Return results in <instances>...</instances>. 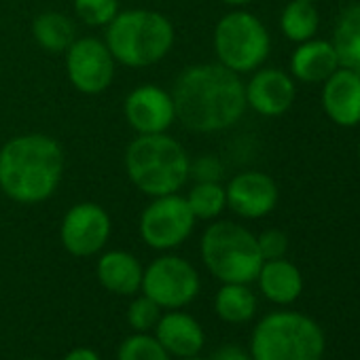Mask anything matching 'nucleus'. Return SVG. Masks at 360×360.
<instances>
[{
	"label": "nucleus",
	"instance_id": "obj_1",
	"mask_svg": "<svg viewBox=\"0 0 360 360\" xmlns=\"http://www.w3.org/2000/svg\"><path fill=\"white\" fill-rule=\"evenodd\" d=\"M169 91L176 123L193 134L231 129L248 108L244 81L219 62H202L183 68Z\"/></svg>",
	"mask_w": 360,
	"mask_h": 360
},
{
	"label": "nucleus",
	"instance_id": "obj_2",
	"mask_svg": "<svg viewBox=\"0 0 360 360\" xmlns=\"http://www.w3.org/2000/svg\"><path fill=\"white\" fill-rule=\"evenodd\" d=\"M66 169V153L58 138L28 131L0 146V193L20 206H39L51 200Z\"/></svg>",
	"mask_w": 360,
	"mask_h": 360
},
{
	"label": "nucleus",
	"instance_id": "obj_3",
	"mask_svg": "<svg viewBox=\"0 0 360 360\" xmlns=\"http://www.w3.org/2000/svg\"><path fill=\"white\" fill-rule=\"evenodd\" d=\"M123 167L129 183L146 198L183 193L191 180V155L167 131L136 136L125 148Z\"/></svg>",
	"mask_w": 360,
	"mask_h": 360
},
{
	"label": "nucleus",
	"instance_id": "obj_4",
	"mask_svg": "<svg viewBox=\"0 0 360 360\" xmlns=\"http://www.w3.org/2000/svg\"><path fill=\"white\" fill-rule=\"evenodd\" d=\"M104 43L115 62L140 70L163 62L176 45L172 20L153 9H121L104 28Z\"/></svg>",
	"mask_w": 360,
	"mask_h": 360
},
{
	"label": "nucleus",
	"instance_id": "obj_5",
	"mask_svg": "<svg viewBox=\"0 0 360 360\" xmlns=\"http://www.w3.org/2000/svg\"><path fill=\"white\" fill-rule=\"evenodd\" d=\"M200 252L208 271L223 284H250L263 265L257 236L233 221H212L202 236Z\"/></svg>",
	"mask_w": 360,
	"mask_h": 360
},
{
	"label": "nucleus",
	"instance_id": "obj_6",
	"mask_svg": "<svg viewBox=\"0 0 360 360\" xmlns=\"http://www.w3.org/2000/svg\"><path fill=\"white\" fill-rule=\"evenodd\" d=\"M324 333L316 320L299 311H274L265 316L250 341L252 360H322Z\"/></svg>",
	"mask_w": 360,
	"mask_h": 360
},
{
	"label": "nucleus",
	"instance_id": "obj_7",
	"mask_svg": "<svg viewBox=\"0 0 360 360\" xmlns=\"http://www.w3.org/2000/svg\"><path fill=\"white\" fill-rule=\"evenodd\" d=\"M212 49L221 66L242 77L265 64L271 51V37L255 13L231 9L214 26Z\"/></svg>",
	"mask_w": 360,
	"mask_h": 360
},
{
	"label": "nucleus",
	"instance_id": "obj_8",
	"mask_svg": "<svg viewBox=\"0 0 360 360\" xmlns=\"http://www.w3.org/2000/svg\"><path fill=\"white\" fill-rule=\"evenodd\" d=\"M195 225L198 219L193 217L185 195L172 193L150 198L140 214L138 231L148 248L165 252L185 244L195 231Z\"/></svg>",
	"mask_w": 360,
	"mask_h": 360
},
{
	"label": "nucleus",
	"instance_id": "obj_9",
	"mask_svg": "<svg viewBox=\"0 0 360 360\" xmlns=\"http://www.w3.org/2000/svg\"><path fill=\"white\" fill-rule=\"evenodd\" d=\"M140 290L159 307L178 309L198 297L200 274L183 257L161 255L144 269Z\"/></svg>",
	"mask_w": 360,
	"mask_h": 360
},
{
	"label": "nucleus",
	"instance_id": "obj_10",
	"mask_svg": "<svg viewBox=\"0 0 360 360\" xmlns=\"http://www.w3.org/2000/svg\"><path fill=\"white\" fill-rule=\"evenodd\" d=\"M64 64L70 85L83 96L108 91L119 66L104 39L98 37H77L64 51Z\"/></svg>",
	"mask_w": 360,
	"mask_h": 360
},
{
	"label": "nucleus",
	"instance_id": "obj_11",
	"mask_svg": "<svg viewBox=\"0 0 360 360\" xmlns=\"http://www.w3.org/2000/svg\"><path fill=\"white\" fill-rule=\"evenodd\" d=\"M110 214L98 202H79L66 210L60 225V242L72 257L100 255L110 240Z\"/></svg>",
	"mask_w": 360,
	"mask_h": 360
},
{
	"label": "nucleus",
	"instance_id": "obj_12",
	"mask_svg": "<svg viewBox=\"0 0 360 360\" xmlns=\"http://www.w3.org/2000/svg\"><path fill=\"white\" fill-rule=\"evenodd\" d=\"M123 117L136 136L169 131L176 123L172 91L155 83L136 85L123 100Z\"/></svg>",
	"mask_w": 360,
	"mask_h": 360
},
{
	"label": "nucleus",
	"instance_id": "obj_13",
	"mask_svg": "<svg viewBox=\"0 0 360 360\" xmlns=\"http://www.w3.org/2000/svg\"><path fill=\"white\" fill-rule=\"evenodd\" d=\"M227 208L240 219L257 221L274 212L278 206V185L276 180L257 169L240 172L225 185Z\"/></svg>",
	"mask_w": 360,
	"mask_h": 360
},
{
	"label": "nucleus",
	"instance_id": "obj_14",
	"mask_svg": "<svg viewBox=\"0 0 360 360\" xmlns=\"http://www.w3.org/2000/svg\"><path fill=\"white\" fill-rule=\"evenodd\" d=\"M246 106L261 117L284 115L297 96L295 81L280 68H257L248 83H244Z\"/></svg>",
	"mask_w": 360,
	"mask_h": 360
},
{
	"label": "nucleus",
	"instance_id": "obj_15",
	"mask_svg": "<svg viewBox=\"0 0 360 360\" xmlns=\"http://www.w3.org/2000/svg\"><path fill=\"white\" fill-rule=\"evenodd\" d=\"M322 106L328 119L341 127L360 123V75L349 68H337L322 89Z\"/></svg>",
	"mask_w": 360,
	"mask_h": 360
},
{
	"label": "nucleus",
	"instance_id": "obj_16",
	"mask_svg": "<svg viewBox=\"0 0 360 360\" xmlns=\"http://www.w3.org/2000/svg\"><path fill=\"white\" fill-rule=\"evenodd\" d=\"M155 339L169 356L189 358L198 356L204 347V330L195 318L185 311H169L159 318L155 326Z\"/></svg>",
	"mask_w": 360,
	"mask_h": 360
},
{
	"label": "nucleus",
	"instance_id": "obj_17",
	"mask_svg": "<svg viewBox=\"0 0 360 360\" xmlns=\"http://www.w3.org/2000/svg\"><path fill=\"white\" fill-rule=\"evenodd\" d=\"M100 284L115 295H136L142 286V263L127 250H108L102 252L96 265Z\"/></svg>",
	"mask_w": 360,
	"mask_h": 360
},
{
	"label": "nucleus",
	"instance_id": "obj_18",
	"mask_svg": "<svg viewBox=\"0 0 360 360\" xmlns=\"http://www.w3.org/2000/svg\"><path fill=\"white\" fill-rule=\"evenodd\" d=\"M337 68L339 58L330 41L309 39L290 56V75L301 83H324Z\"/></svg>",
	"mask_w": 360,
	"mask_h": 360
},
{
	"label": "nucleus",
	"instance_id": "obj_19",
	"mask_svg": "<svg viewBox=\"0 0 360 360\" xmlns=\"http://www.w3.org/2000/svg\"><path fill=\"white\" fill-rule=\"evenodd\" d=\"M257 282H259L261 292L269 301L280 303V305H288V303L297 301L303 290V276H301L299 267L295 263L286 261L284 257L263 261Z\"/></svg>",
	"mask_w": 360,
	"mask_h": 360
},
{
	"label": "nucleus",
	"instance_id": "obj_20",
	"mask_svg": "<svg viewBox=\"0 0 360 360\" xmlns=\"http://www.w3.org/2000/svg\"><path fill=\"white\" fill-rule=\"evenodd\" d=\"M32 39L43 51L64 56L77 39V26L62 11H45L32 20Z\"/></svg>",
	"mask_w": 360,
	"mask_h": 360
},
{
	"label": "nucleus",
	"instance_id": "obj_21",
	"mask_svg": "<svg viewBox=\"0 0 360 360\" xmlns=\"http://www.w3.org/2000/svg\"><path fill=\"white\" fill-rule=\"evenodd\" d=\"M333 47L337 51L339 66L360 75V3L341 11L335 24Z\"/></svg>",
	"mask_w": 360,
	"mask_h": 360
},
{
	"label": "nucleus",
	"instance_id": "obj_22",
	"mask_svg": "<svg viewBox=\"0 0 360 360\" xmlns=\"http://www.w3.org/2000/svg\"><path fill=\"white\" fill-rule=\"evenodd\" d=\"M214 309L225 322H248L257 311V297L248 284H223L217 292Z\"/></svg>",
	"mask_w": 360,
	"mask_h": 360
},
{
	"label": "nucleus",
	"instance_id": "obj_23",
	"mask_svg": "<svg viewBox=\"0 0 360 360\" xmlns=\"http://www.w3.org/2000/svg\"><path fill=\"white\" fill-rule=\"evenodd\" d=\"M318 24H320V15L314 3H305V0H290L280 15L282 34L297 45L314 39L318 32Z\"/></svg>",
	"mask_w": 360,
	"mask_h": 360
},
{
	"label": "nucleus",
	"instance_id": "obj_24",
	"mask_svg": "<svg viewBox=\"0 0 360 360\" xmlns=\"http://www.w3.org/2000/svg\"><path fill=\"white\" fill-rule=\"evenodd\" d=\"M198 221H217L227 208V193L223 183H193L185 195Z\"/></svg>",
	"mask_w": 360,
	"mask_h": 360
},
{
	"label": "nucleus",
	"instance_id": "obj_25",
	"mask_svg": "<svg viewBox=\"0 0 360 360\" xmlns=\"http://www.w3.org/2000/svg\"><path fill=\"white\" fill-rule=\"evenodd\" d=\"M77 20L89 28H106L121 11L119 0H72Z\"/></svg>",
	"mask_w": 360,
	"mask_h": 360
},
{
	"label": "nucleus",
	"instance_id": "obj_26",
	"mask_svg": "<svg viewBox=\"0 0 360 360\" xmlns=\"http://www.w3.org/2000/svg\"><path fill=\"white\" fill-rule=\"evenodd\" d=\"M117 360H172V356L155 337L138 333L123 341Z\"/></svg>",
	"mask_w": 360,
	"mask_h": 360
},
{
	"label": "nucleus",
	"instance_id": "obj_27",
	"mask_svg": "<svg viewBox=\"0 0 360 360\" xmlns=\"http://www.w3.org/2000/svg\"><path fill=\"white\" fill-rule=\"evenodd\" d=\"M159 318H161V307L146 295L134 299L129 305V311H127V320H129L131 328H136L138 333H146V330L155 328Z\"/></svg>",
	"mask_w": 360,
	"mask_h": 360
},
{
	"label": "nucleus",
	"instance_id": "obj_28",
	"mask_svg": "<svg viewBox=\"0 0 360 360\" xmlns=\"http://www.w3.org/2000/svg\"><path fill=\"white\" fill-rule=\"evenodd\" d=\"M225 174V165L217 155H200L191 157L189 178L193 183H221Z\"/></svg>",
	"mask_w": 360,
	"mask_h": 360
},
{
	"label": "nucleus",
	"instance_id": "obj_29",
	"mask_svg": "<svg viewBox=\"0 0 360 360\" xmlns=\"http://www.w3.org/2000/svg\"><path fill=\"white\" fill-rule=\"evenodd\" d=\"M257 244H259L263 261L282 259L288 250V238L280 229H265L261 236H257Z\"/></svg>",
	"mask_w": 360,
	"mask_h": 360
},
{
	"label": "nucleus",
	"instance_id": "obj_30",
	"mask_svg": "<svg viewBox=\"0 0 360 360\" xmlns=\"http://www.w3.org/2000/svg\"><path fill=\"white\" fill-rule=\"evenodd\" d=\"M212 360H250V356L240 345H225L212 356Z\"/></svg>",
	"mask_w": 360,
	"mask_h": 360
},
{
	"label": "nucleus",
	"instance_id": "obj_31",
	"mask_svg": "<svg viewBox=\"0 0 360 360\" xmlns=\"http://www.w3.org/2000/svg\"><path fill=\"white\" fill-rule=\"evenodd\" d=\"M64 360H100V356L94 349H89V347H77Z\"/></svg>",
	"mask_w": 360,
	"mask_h": 360
},
{
	"label": "nucleus",
	"instance_id": "obj_32",
	"mask_svg": "<svg viewBox=\"0 0 360 360\" xmlns=\"http://www.w3.org/2000/svg\"><path fill=\"white\" fill-rule=\"evenodd\" d=\"M219 3H223V5H227L231 9H244L246 5L252 3V0H219Z\"/></svg>",
	"mask_w": 360,
	"mask_h": 360
},
{
	"label": "nucleus",
	"instance_id": "obj_33",
	"mask_svg": "<svg viewBox=\"0 0 360 360\" xmlns=\"http://www.w3.org/2000/svg\"><path fill=\"white\" fill-rule=\"evenodd\" d=\"M185 360H202V358H198V356H189V358H185Z\"/></svg>",
	"mask_w": 360,
	"mask_h": 360
},
{
	"label": "nucleus",
	"instance_id": "obj_34",
	"mask_svg": "<svg viewBox=\"0 0 360 360\" xmlns=\"http://www.w3.org/2000/svg\"><path fill=\"white\" fill-rule=\"evenodd\" d=\"M358 157H360V140H358Z\"/></svg>",
	"mask_w": 360,
	"mask_h": 360
},
{
	"label": "nucleus",
	"instance_id": "obj_35",
	"mask_svg": "<svg viewBox=\"0 0 360 360\" xmlns=\"http://www.w3.org/2000/svg\"><path fill=\"white\" fill-rule=\"evenodd\" d=\"M305 3H318V0H305Z\"/></svg>",
	"mask_w": 360,
	"mask_h": 360
}]
</instances>
